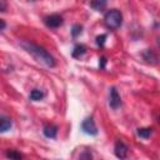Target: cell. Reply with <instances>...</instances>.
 Wrapping results in <instances>:
<instances>
[{"label": "cell", "instance_id": "6da1fadb", "mask_svg": "<svg viewBox=\"0 0 160 160\" xmlns=\"http://www.w3.org/2000/svg\"><path fill=\"white\" fill-rule=\"evenodd\" d=\"M21 46H22L30 55H32V58H34L36 61L44 64L45 66H48V68H54V66L56 65L55 59L52 58V55H50V52H48L42 46L36 45V44H34V42H31V41H21Z\"/></svg>", "mask_w": 160, "mask_h": 160}, {"label": "cell", "instance_id": "7a4b0ae2", "mask_svg": "<svg viewBox=\"0 0 160 160\" xmlns=\"http://www.w3.org/2000/svg\"><path fill=\"white\" fill-rule=\"evenodd\" d=\"M104 22H105V26L110 30H116L121 26L122 24V14L116 10V9H112V10H109L105 16H104Z\"/></svg>", "mask_w": 160, "mask_h": 160}, {"label": "cell", "instance_id": "3957f363", "mask_svg": "<svg viewBox=\"0 0 160 160\" xmlns=\"http://www.w3.org/2000/svg\"><path fill=\"white\" fill-rule=\"evenodd\" d=\"M44 22H45V25H46L48 28H50V29H58V28H60V26L62 25L64 20H62V18H61L59 14H52V15L46 16V18L44 19Z\"/></svg>", "mask_w": 160, "mask_h": 160}, {"label": "cell", "instance_id": "277c9868", "mask_svg": "<svg viewBox=\"0 0 160 160\" xmlns=\"http://www.w3.org/2000/svg\"><path fill=\"white\" fill-rule=\"evenodd\" d=\"M81 130L88 135H98V128L92 120V118H88L81 122Z\"/></svg>", "mask_w": 160, "mask_h": 160}, {"label": "cell", "instance_id": "5b68a950", "mask_svg": "<svg viewBox=\"0 0 160 160\" xmlns=\"http://www.w3.org/2000/svg\"><path fill=\"white\" fill-rule=\"evenodd\" d=\"M109 105L111 109L116 110L121 106V98L118 92V90L115 88H111L110 89V96H109Z\"/></svg>", "mask_w": 160, "mask_h": 160}, {"label": "cell", "instance_id": "8992f818", "mask_svg": "<svg viewBox=\"0 0 160 160\" xmlns=\"http://www.w3.org/2000/svg\"><path fill=\"white\" fill-rule=\"evenodd\" d=\"M114 151H115L116 158H119V159H125V158L128 156L129 148H128L121 140H118V141L115 142V149H114Z\"/></svg>", "mask_w": 160, "mask_h": 160}, {"label": "cell", "instance_id": "52a82bcc", "mask_svg": "<svg viewBox=\"0 0 160 160\" xmlns=\"http://www.w3.org/2000/svg\"><path fill=\"white\" fill-rule=\"evenodd\" d=\"M42 132H44V135H45L46 138H49V139H55L56 135H58V126H56V125H52V124L45 125L44 129H42Z\"/></svg>", "mask_w": 160, "mask_h": 160}, {"label": "cell", "instance_id": "ba28073f", "mask_svg": "<svg viewBox=\"0 0 160 160\" xmlns=\"http://www.w3.org/2000/svg\"><path fill=\"white\" fill-rule=\"evenodd\" d=\"M12 126V121L6 116H0V132H6Z\"/></svg>", "mask_w": 160, "mask_h": 160}, {"label": "cell", "instance_id": "9c48e42d", "mask_svg": "<svg viewBox=\"0 0 160 160\" xmlns=\"http://www.w3.org/2000/svg\"><path fill=\"white\" fill-rule=\"evenodd\" d=\"M108 5V0H91L90 6L96 11H102Z\"/></svg>", "mask_w": 160, "mask_h": 160}, {"label": "cell", "instance_id": "30bf717a", "mask_svg": "<svg viewBox=\"0 0 160 160\" xmlns=\"http://www.w3.org/2000/svg\"><path fill=\"white\" fill-rule=\"evenodd\" d=\"M142 58H144V60H145L146 62H149V64H156V55H155L150 49H148V50L142 54Z\"/></svg>", "mask_w": 160, "mask_h": 160}, {"label": "cell", "instance_id": "8fae6325", "mask_svg": "<svg viewBox=\"0 0 160 160\" xmlns=\"http://www.w3.org/2000/svg\"><path fill=\"white\" fill-rule=\"evenodd\" d=\"M85 52H86V48H85L84 45H76V46L74 48L71 55H72V58L78 59V58H80V56H82Z\"/></svg>", "mask_w": 160, "mask_h": 160}, {"label": "cell", "instance_id": "7c38bea8", "mask_svg": "<svg viewBox=\"0 0 160 160\" xmlns=\"http://www.w3.org/2000/svg\"><path fill=\"white\" fill-rule=\"evenodd\" d=\"M44 96H45V94H44L41 90H39V89H34V90L30 92V99H31L32 101H40V100L44 99Z\"/></svg>", "mask_w": 160, "mask_h": 160}, {"label": "cell", "instance_id": "4fadbf2b", "mask_svg": "<svg viewBox=\"0 0 160 160\" xmlns=\"http://www.w3.org/2000/svg\"><path fill=\"white\" fill-rule=\"evenodd\" d=\"M151 134H152L151 128H140V129H138V135L142 139H149Z\"/></svg>", "mask_w": 160, "mask_h": 160}, {"label": "cell", "instance_id": "5bb4252c", "mask_svg": "<svg viewBox=\"0 0 160 160\" xmlns=\"http://www.w3.org/2000/svg\"><path fill=\"white\" fill-rule=\"evenodd\" d=\"M81 32H82V26L79 25V24H75V25L72 26V30H71L72 38H78L79 35H81Z\"/></svg>", "mask_w": 160, "mask_h": 160}, {"label": "cell", "instance_id": "9a60e30c", "mask_svg": "<svg viewBox=\"0 0 160 160\" xmlns=\"http://www.w3.org/2000/svg\"><path fill=\"white\" fill-rule=\"evenodd\" d=\"M105 40H106V35L105 34H101V35L96 36V45L100 46V48H102L104 44H105Z\"/></svg>", "mask_w": 160, "mask_h": 160}, {"label": "cell", "instance_id": "2e32d148", "mask_svg": "<svg viewBox=\"0 0 160 160\" xmlns=\"http://www.w3.org/2000/svg\"><path fill=\"white\" fill-rule=\"evenodd\" d=\"M6 158H10V159H21L22 156H21L20 152H16V151L11 150V151H8L6 152Z\"/></svg>", "mask_w": 160, "mask_h": 160}, {"label": "cell", "instance_id": "e0dca14e", "mask_svg": "<svg viewBox=\"0 0 160 160\" xmlns=\"http://www.w3.org/2000/svg\"><path fill=\"white\" fill-rule=\"evenodd\" d=\"M105 62H106V58H104V56H102V58L100 59V61H99V65H100V68H101V69H104V68H105Z\"/></svg>", "mask_w": 160, "mask_h": 160}, {"label": "cell", "instance_id": "ac0fdd59", "mask_svg": "<svg viewBox=\"0 0 160 160\" xmlns=\"http://www.w3.org/2000/svg\"><path fill=\"white\" fill-rule=\"evenodd\" d=\"M6 9V2L5 0H0V11H5Z\"/></svg>", "mask_w": 160, "mask_h": 160}, {"label": "cell", "instance_id": "d6986e66", "mask_svg": "<svg viewBox=\"0 0 160 160\" xmlns=\"http://www.w3.org/2000/svg\"><path fill=\"white\" fill-rule=\"evenodd\" d=\"M84 158H88V159H91V158H92V155H91L90 152H85V154H81V155H80V159H84Z\"/></svg>", "mask_w": 160, "mask_h": 160}, {"label": "cell", "instance_id": "ffe728a7", "mask_svg": "<svg viewBox=\"0 0 160 160\" xmlns=\"http://www.w3.org/2000/svg\"><path fill=\"white\" fill-rule=\"evenodd\" d=\"M5 28H6V22H5L4 20H1V19H0V31H2Z\"/></svg>", "mask_w": 160, "mask_h": 160}, {"label": "cell", "instance_id": "44dd1931", "mask_svg": "<svg viewBox=\"0 0 160 160\" xmlns=\"http://www.w3.org/2000/svg\"><path fill=\"white\" fill-rule=\"evenodd\" d=\"M30 1H35V0H30Z\"/></svg>", "mask_w": 160, "mask_h": 160}]
</instances>
